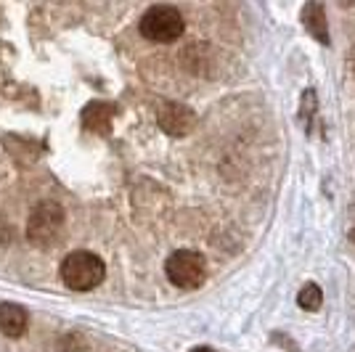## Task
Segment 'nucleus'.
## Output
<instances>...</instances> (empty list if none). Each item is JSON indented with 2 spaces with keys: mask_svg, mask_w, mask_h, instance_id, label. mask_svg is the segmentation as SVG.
<instances>
[{
  "mask_svg": "<svg viewBox=\"0 0 355 352\" xmlns=\"http://www.w3.org/2000/svg\"><path fill=\"white\" fill-rule=\"evenodd\" d=\"M164 276L178 289H199L207 279V260L191 249H178L164 263Z\"/></svg>",
  "mask_w": 355,
  "mask_h": 352,
  "instance_id": "4",
  "label": "nucleus"
},
{
  "mask_svg": "<svg viewBox=\"0 0 355 352\" xmlns=\"http://www.w3.org/2000/svg\"><path fill=\"white\" fill-rule=\"evenodd\" d=\"M302 24L321 45H329V27H326V11L321 3H308L302 8Z\"/></svg>",
  "mask_w": 355,
  "mask_h": 352,
  "instance_id": "8",
  "label": "nucleus"
},
{
  "mask_svg": "<svg viewBox=\"0 0 355 352\" xmlns=\"http://www.w3.org/2000/svg\"><path fill=\"white\" fill-rule=\"evenodd\" d=\"M138 30L146 37L148 43H175L178 37L186 30L183 14L178 11L175 6H151L146 14L141 16Z\"/></svg>",
  "mask_w": 355,
  "mask_h": 352,
  "instance_id": "3",
  "label": "nucleus"
},
{
  "mask_svg": "<svg viewBox=\"0 0 355 352\" xmlns=\"http://www.w3.org/2000/svg\"><path fill=\"white\" fill-rule=\"evenodd\" d=\"M64 220H67V215L59 202H53V199L37 202L27 218V241L37 249H51L61 238Z\"/></svg>",
  "mask_w": 355,
  "mask_h": 352,
  "instance_id": "2",
  "label": "nucleus"
},
{
  "mask_svg": "<svg viewBox=\"0 0 355 352\" xmlns=\"http://www.w3.org/2000/svg\"><path fill=\"white\" fill-rule=\"evenodd\" d=\"M30 326V313L16 302H0V334L8 339L24 337Z\"/></svg>",
  "mask_w": 355,
  "mask_h": 352,
  "instance_id": "6",
  "label": "nucleus"
},
{
  "mask_svg": "<svg viewBox=\"0 0 355 352\" xmlns=\"http://www.w3.org/2000/svg\"><path fill=\"white\" fill-rule=\"evenodd\" d=\"M112 119H114V106L106 101H90L88 106L83 109V125H85L90 132L109 135Z\"/></svg>",
  "mask_w": 355,
  "mask_h": 352,
  "instance_id": "7",
  "label": "nucleus"
},
{
  "mask_svg": "<svg viewBox=\"0 0 355 352\" xmlns=\"http://www.w3.org/2000/svg\"><path fill=\"white\" fill-rule=\"evenodd\" d=\"M191 352H212V350H191Z\"/></svg>",
  "mask_w": 355,
  "mask_h": 352,
  "instance_id": "10",
  "label": "nucleus"
},
{
  "mask_svg": "<svg viewBox=\"0 0 355 352\" xmlns=\"http://www.w3.org/2000/svg\"><path fill=\"white\" fill-rule=\"evenodd\" d=\"M157 122L167 135H189L196 127V112L186 103L178 101H162L157 106Z\"/></svg>",
  "mask_w": 355,
  "mask_h": 352,
  "instance_id": "5",
  "label": "nucleus"
},
{
  "mask_svg": "<svg viewBox=\"0 0 355 352\" xmlns=\"http://www.w3.org/2000/svg\"><path fill=\"white\" fill-rule=\"evenodd\" d=\"M297 305L302 310H308V313H315V310L324 305V292H321V286L318 283H305L300 294H297Z\"/></svg>",
  "mask_w": 355,
  "mask_h": 352,
  "instance_id": "9",
  "label": "nucleus"
},
{
  "mask_svg": "<svg viewBox=\"0 0 355 352\" xmlns=\"http://www.w3.org/2000/svg\"><path fill=\"white\" fill-rule=\"evenodd\" d=\"M59 276L72 292H93L106 279V265L96 252L74 249L61 260Z\"/></svg>",
  "mask_w": 355,
  "mask_h": 352,
  "instance_id": "1",
  "label": "nucleus"
}]
</instances>
